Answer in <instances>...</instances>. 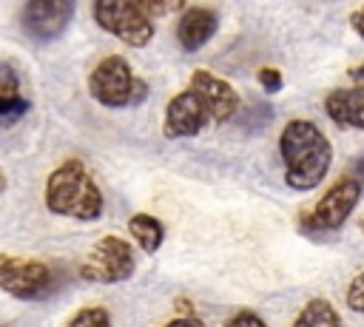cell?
I'll return each mask as SVG.
<instances>
[{
    "instance_id": "obj_16",
    "label": "cell",
    "mask_w": 364,
    "mask_h": 327,
    "mask_svg": "<svg viewBox=\"0 0 364 327\" xmlns=\"http://www.w3.org/2000/svg\"><path fill=\"white\" fill-rule=\"evenodd\" d=\"M148 17H165V14H173L185 6V0H134Z\"/></svg>"
},
{
    "instance_id": "obj_21",
    "label": "cell",
    "mask_w": 364,
    "mask_h": 327,
    "mask_svg": "<svg viewBox=\"0 0 364 327\" xmlns=\"http://www.w3.org/2000/svg\"><path fill=\"white\" fill-rule=\"evenodd\" d=\"M350 28H353L358 37H364V9H355V11L350 14Z\"/></svg>"
},
{
    "instance_id": "obj_4",
    "label": "cell",
    "mask_w": 364,
    "mask_h": 327,
    "mask_svg": "<svg viewBox=\"0 0 364 327\" xmlns=\"http://www.w3.org/2000/svg\"><path fill=\"white\" fill-rule=\"evenodd\" d=\"M91 14L102 31L114 34L131 48H142L154 37L151 17L134 0H91Z\"/></svg>"
},
{
    "instance_id": "obj_5",
    "label": "cell",
    "mask_w": 364,
    "mask_h": 327,
    "mask_svg": "<svg viewBox=\"0 0 364 327\" xmlns=\"http://www.w3.org/2000/svg\"><path fill=\"white\" fill-rule=\"evenodd\" d=\"M136 270L134 250L119 236H102L94 242L88 256L80 262V279L97 282V284H117L131 279Z\"/></svg>"
},
{
    "instance_id": "obj_23",
    "label": "cell",
    "mask_w": 364,
    "mask_h": 327,
    "mask_svg": "<svg viewBox=\"0 0 364 327\" xmlns=\"http://www.w3.org/2000/svg\"><path fill=\"white\" fill-rule=\"evenodd\" d=\"M353 176H355L358 182H364V156L355 159V165H353Z\"/></svg>"
},
{
    "instance_id": "obj_15",
    "label": "cell",
    "mask_w": 364,
    "mask_h": 327,
    "mask_svg": "<svg viewBox=\"0 0 364 327\" xmlns=\"http://www.w3.org/2000/svg\"><path fill=\"white\" fill-rule=\"evenodd\" d=\"M65 327H111V316H108V310H105V307L91 304V307L77 310V313L68 318V324H65Z\"/></svg>"
},
{
    "instance_id": "obj_8",
    "label": "cell",
    "mask_w": 364,
    "mask_h": 327,
    "mask_svg": "<svg viewBox=\"0 0 364 327\" xmlns=\"http://www.w3.org/2000/svg\"><path fill=\"white\" fill-rule=\"evenodd\" d=\"M74 6L77 0H26L20 11V26L28 34V40L51 43L68 28Z\"/></svg>"
},
{
    "instance_id": "obj_25",
    "label": "cell",
    "mask_w": 364,
    "mask_h": 327,
    "mask_svg": "<svg viewBox=\"0 0 364 327\" xmlns=\"http://www.w3.org/2000/svg\"><path fill=\"white\" fill-rule=\"evenodd\" d=\"M361 233H364V219H361Z\"/></svg>"
},
{
    "instance_id": "obj_9",
    "label": "cell",
    "mask_w": 364,
    "mask_h": 327,
    "mask_svg": "<svg viewBox=\"0 0 364 327\" xmlns=\"http://www.w3.org/2000/svg\"><path fill=\"white\" fill-rule=\"evenodd\" d=\"M188 88L199 97V102L205 105V111H208V117L213 122H228L239 111V94L233 91V85L225 82L222 77L205 71V68L191 74V85Z\"/></svg>"
},
{
    "instance_id": "obj_6",
    "label": "cell",
    "mask_w": 364,
    "mask_h": 327,
    "mask_svg": "<svg viewBox=\"0 0 364 327\" xmlns=\"http://www.w3.org/2000/svg\"><path fill=\"white\" fill-rule=\"evenodd\" d=\"M0 290L23 301L46 299L54 293V270L40 259L0 253Z\"/></svg>"
},
{
    "instance_id": "obj_11",
    "label": "cell",
    "mask_w": 364,
    "mask_h": 327,
    "mask_svg": "<svg viewBox=\"0 0 364 327\" xmlns=\"http://www.w3.org/2000/svg\"><path fill=\"white\" fill-rule=\"evenodd\" d=\"M219 26V17L216 11L205 9V6H193L188 9L182 17H179V26H176V40L185 51H199L216 31Z\"/></svg>"
},
{
    "instance_id": "obj_22",
    "label": "cell",
    "mask_w": 364,
    "mask_h": 327,
    "mask_svg": "<svg viewBox=\"0 0 364 327\" xmlns=\"http://www.w3.org/2000/svg\"><path fill=\"white\" fill-rule=\"evenodd\" d=\"M347 77L353 80V88L364 91V63H361V65H355V68H350V71H347Z\"/></svg>"
},
{
    "instance_id": "obj_20",
    "label": "cell",
    "mask_w": 364,
    "mask_h": 327,
    "mask_svg": "<svg viewBox=\"0 0 364 327\" xmlns=\"http://www.w3.org/2000/svg\"><path fill=\"white\" fill-rule=\"evenodd\" d=\"M165 327H208L205 321H199L196 316H182V318H173V321H168Z\"/></svg>"
},
{
    "instance_id": "obj_3",
    "label": "cell",
    "mask_w": 364,
    "mask_h": 327,
    "mask_svg": "<svg viewBox=\"0 0 364 327\" xmlns=\"http://www.w3.org/2000/svg\"><path fill=\"white\" fill-rule=\"evenodd\" d=\"M88 94L105 108H125L145 100L148 82L131 71L125 57L108 54L88 74Z\"/></svg>"
},
{
    "instance_id": "obj_1",
    "label": "cell",
    "mask_w": 364,
    "mask_h": 327,
    "mask_svg": "<svg viewBox=\"0 0 364 327\" xmlns=\"http://www.w3.org/2000/svg\"><path fill=\"white\" fill-rule=\"evenodd\" d=\"M279 154L284 159V182L293 191H313L321 185L333 162L330 139L307 119H290L282 128Z\"/></svg>"
},
{
    "instance_id": "obj_24",
    "label": "cell",
    "mask_w": 364,
    "mask_h": 327,
    "mask_svg": "<svg viewBox=\"0 0 364 327\" xmlns=\"http://www.w3.org/2000/svg\"><path fill=\"white\" fill-rule=\"evenodd\" d=\"M6 185H9V179H6V171H3V168H0V193H3V191H6Z\"/></svg>"
},
{
    "instance_id": "obj_13",
    "label": "cell",
    "mask_w": 364,
    "mask_h": 327,
    "mask_svg": "<svg viewBox=\"0 0 364 327\" xmlns=\"http://www.w3.org/2000/svg\"><path fill=\"white\" fill-rule=\"evenodd\" d=\"M128 233L131 239L145 250V253H156L162 247V239H165V227L156 216L151 213H134L128 219Z\"/></svg>"
},
{
    "instance_id": "obj_12",
    "label": "cell",
    "mask_w": 364,
    "mask_h": 327,
    "mask_svg": "<svg viewBox=\"0 0 364 327\" xmlns=\"http://www.w3.org/2000/svg\"><path fill=\"white\" fill-rule=\"evenodd\" d=\"M324 111L338 128L364 131V91L358 88H336L324 97Z\"/></svg>"
},
{
    "instance_id": "obj_2",
    "label": "cell",
    "mask_w": 364,
    "mask_h": 327,
    "mask_svg": "<svg viewBox=\"0 0 364 327\" xmlns=\"http://www.w3.org/2000/svg\"><path fill=\"white\" fill-rule=\"evenodd\" d=\"M46 208L54 216H68L77 222H94L102 216V191L91 179L85 162L65 159L46 179Z\"/></svg>"
},
{
    "instance_id": "obj_17",
    "label": "cell",
    "mask_w": 364,
    "mask_h": 327,
    "mask_svg": "<svg viewBox=\"0 0 364 327\" xmlns=\"http://www.w3.org/2000/svg\"><path fill=\"white\" fill-rule=\"evenodd\" d=\"M344 301L353 313L364 316V270L358 276H353V282L347 284V293H344Z\"/></svg>"
},
{
    "instance_id": "obj_18",
    "label": "cell",
    "mask_w": 364,
    "mask_h": 327,
    "mask_svg": "<svg viewBox=\"0 0 364 327\" xmlns=\"http://www.w3.org/2000/svg\"><path fill=\"white\" fill-rule=\"evenodd\" d=\"M259 82H262V88L267 91V94H276V91H282V71L279 68H259Z\"/></svg>"
},
{
    "instance_id": "obj_14",
    "label": "cell",
    "mask_w": 364,
    "mask_h": 327,
    "mask_svg": "<svg viewBox=\"0 0 364 327\" xmlns=\"http://www.w3.org/2000/svg\"><path fill=\"white\" fill-rule=\"evenodd\" d=\"M290 327H341V318L327 299H310Z\"/></svg>"
},
{
    "instance_id": "obj_10",
    "label": "cell",
    "mask_w": 364,
    "mask_h": 327,
    "mask_svg": "<svg viewBox=\"0 0 364 327\" xmlns=\"http://www.w3.org/2000/svg\"><path fill=\"white\" fill-rule=\"evenodd\" d=\"M208 119H210V117H208L205 105L199 102V97H196L191 88H185V91H179V94L168 102L165 119H162V134H165L168 139L196 136V134L205 128Z\"/></svg>"
},
{
    "instance_id": "obj_19",
    "label": "cell",
    "mask_w": 364,
    "mask_h": 327,
    "mask_svg": "<svg viewBox=\"0 0 364 327\" xmlns=\"http://www.w3.org/2000/svg\"><path fill=\"white\" fill-rule=\"evenodd\" d=\"M225 327H267V324H264L262 316H256L253 310H239V313H233V316L228 318Z\"/></svg>"
},
{
    "instance_id": "obj_7",
    "label": "cell",
    "mask_w": 364,
    "mask_h": 327,
    "mask_svg": "<svg viewBox=\"0 0 364 327\" xmlns=\"http://www.w3.org/2000/svg\"><path fill=\"white\" fill-rule=\"evenodd\" d=\"M361 199V182L355 176H341L338 182L330 185V191L313 205L310 213H304L301 219V230L304 233H327V230H338L350 213L355 210Z\"/></svg>"
}]
</instances>
